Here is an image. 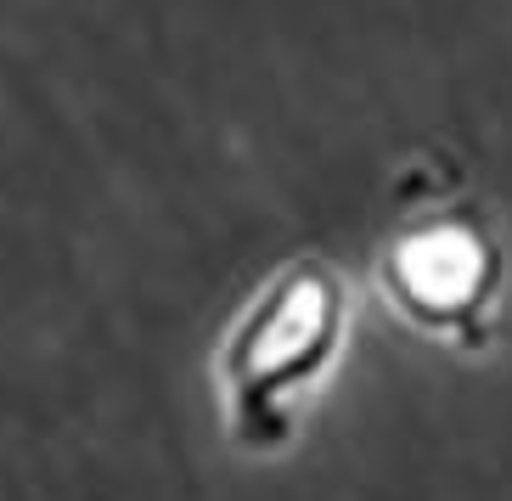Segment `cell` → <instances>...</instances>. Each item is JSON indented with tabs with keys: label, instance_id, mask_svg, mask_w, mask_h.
Instances as JSON below:
<instances>
[{
	"label": "cell",
	"instance_id": "1",
	"mask_svg": "<svg viewBox=\"0 0 512 501\" xmlns=\"http://www.w3.org/2000/svg\"><path fill=\"white\" fill-rule=\"evenodd\" d=\"M344 338V288L327 265H293L242 316L226 344V400L242 445H276L287 406L321 378Z\"/></svg>",
	"mask_w": 512,
	"mask_h": 501
},
{
	"label": "cell",
	"instance_id": "2",
	"mask_svg": "<svg viewBox=\"0 0 512 501\" xmlns=\"http://www.w3.org/2000/svg\"><path fill=\"white\" fill-rule=\"evenodd\" d=\"M389 288L406 304V316L439 333H462L479 344V316L496 288V248L484 243L473 226H434L411 231L406 243L389 254Z\"/></svg>",
	"mask_w": 512,
	"mask_h": 501
}]
</instances>
